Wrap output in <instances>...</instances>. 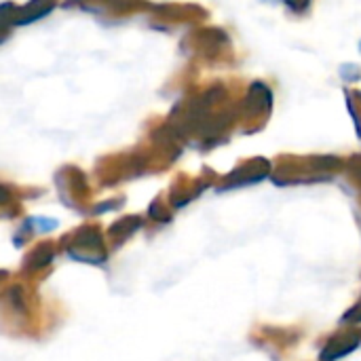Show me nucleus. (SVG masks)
Returning <instances> with one entry per match:
<instances>
[{
	"instance_id": "1",
	"label": "nucleus",
	"mask_w": 361,
	"mask_h": 361,
	"mask_svg": "<svg viewBox=\"0 0 361 361\" xmlns=\"http://www.w3.org/2000/svg\"><path fill=\"white\" fill-rule=\"evenodd\" d=\"M345 167V161L334 154H313V157H281L273 167V182L277 186L296 184H317L334 178L336 171Z\"/></svg>"
},
{
	"instance_id": "2",
	"label": "nucleus",
	"mask_w": 361,
	"mask_h": 361,
	"mask_svg": "<svg viewBox=\"0 0 361 361\" xmlns=\"http://www.w3.org/2000/svg\"><path fill=\"white\" fill-rule=\"evenodd\" d=\"M273 102H275L273 89L264 80H254L247 87L245 97L241 99V114H239L241 121L245 123L243 127L245 133H254L264 127V123L273 112Z\"/></svg>"
},
{
	"instance_id": "3",
	"label": "nucleus",
	"mask_w": 361,
	"mask_h": 361,
	"mask_svg": "<svg viewBox=\"0 0 361 361\" xmlns=\"http://www.w3.org/2000/svg\"><path fill=\"white\" fill-rule=\"evenodd\" d=\"M271 173H273L271 161H267V159H262V157H254V159H250V161L237 165L228 176H224L222 184L218 186V192L258 184V182H262V180H267V178H271Z\"/></svg>"
},
{
	"instance_id": "4",
	"label": "nucleus",
	"mask_w": 361,
	"mask_h": 361,
	"mask_svg": "<svg viewBox=\"0 0 361 361\" xmlns=\"http://www.w3.org/2000/svg\"><path fill=\"white\" fill-rule=\"evenodd\" d=\"M361 345V332L360 330H347L341 332L336 336H332V341L324 347L322 351V361H336L349 353H353Z\"/></svg>"
},
{
	"instance_id": "5",
	"label": "nucleus",
	"mask_w": 361,
	"mask_h": 361,
	"mask_svg": "<svg viewBox=\"0 0 361 361\" xmlns=\"http://www.w3.org/2000/svg\"><path fill=\"white\" fill-rule=\"evenodd\" d=\"M345 104L347 110L353 118V127L357 133V140H361V89H345Z\"/></svg>"
},
{
	"instance_id": "6",
	"label": "nucleus",
	"mask_w": 361,
	"mask_h": 361,
	"mask_svg": "<svg viewBox=\"0 0 361 361\" xmlns=\"http://www.w3.org/2000/svg\"><path fill=\"white\" fill-rule=\"evenodd\" d=\"M338 74H341V78H343L345 85H357L361 80V66L353 63V61L343 63V66L338 68Z\"/></svg>"
},
{
	"instance_id": "7",
	"label": "nucleus",
	"mask_w": 361,
	"mask_h": 361,
	"mask_svg": "<svg viewBox=\"0 0 361 361\" xmlns=\"http://www.w3.org/2000/svg\"><path fill=\"white\" fill-rule=\"evenodd\" d=\"M349 176V180L357 186L361 190V154H355L351 159L345 161V167H343Z\"/></svg>"
},
{
	"instance_id": "8",
	"label": "nucleus",
	"mask_w": 361,
	"mask_h": 361,
	"mask_svg": "<svg viewBox=\"0 0 361 361\" xmlns=\"http://www.w3.org/2000/svg\"><path fill=\"white\" fill-rule=\"evenodd\" d=\"M281 4L286 6V11L290 15H298L300 17V15H307L309 13L313 0H281Z\"/></svg>"
},
{
	"instance_id": "9",
	"label": "nucleus",
	"mask_w": 361,
	"mask_h": 361,
	"mask_svg": "<svg viewBox=\"0 0 361 361\" xmlns=\"http://www.w3.org/2000/svg\"><path fill=\"white\" fill-rule=\"evenodd\" d=\"M262 2H271V4H275V2H281V0H262Z\"/></svg>"
},
{
	"instance_id": "10",
	"label": "nucleus",
	"mask_w": 361,
	"mask_h": 361,
	"mask_svg": "<svg viewBox=\"0 0 361 361\" xmlns=\"http://www.w3.org/2000/svg\"><path fill=\"white\" fill-rule=\"evenodd\" d=\"M360 53H361V40H360Z\"/></svg>"
}]
</instances>
